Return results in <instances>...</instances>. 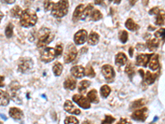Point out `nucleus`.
Here are the masks:
<instances>
[{
    "label": "nucleus",
    "mask_w": 165,
    "mask_h": 124,
    "mask_svg": "<svg viewBox=\"0 0 165 124\" xmlns=\"http://www.w3.org/2000/svg\"><path fill=\"white\" fill-rule=\"evenodd\" d=\"M55 52H56L57 56H59L63 53V47L60 44H58L55 47Z\"/></svg>",
    "instance_id": "nucleus-42"
},
{
    "label": "nucleus",
    "mask_w": 165,
    "mask_h": 124,
    "mask_svg": "<svg viewBox=\"0 0 165 124\" xmlns=\"http://www.w3.org/2000/svg\"><path fill=\"white\" fill-rule=\"evenodd\" d=\"M115 62H116V65H119V66L126 65L127 62V56L124 54V53H122V52H120V53H118V54L116 56Z\"/></svg>",
    "instance_id": "nucleus-18"
},
{
    "label": "nucleus",
    "mask_w": 165,
    "mask_h": 124,
    "mask_svg": "<svg viewBox=\"0 0 165 124\" xmlns=\"http://www.w3.org/2000/svg\"><path fill=\"white\" fill-rule=\"evenodd\" d=\"M157 78V75L155 74H152L150 71H147L145 73V75H144V81L146 82L147 85H152L154 84Z\"/></svg>",
    "instance_id": "nucleus-23"
},
{
    "label": "nucleus",
    "mask_w": 165,
    "mask_h": 124,
    "mask_svg": "<svg viewBox=\"0 0 165 124\" xmlns=\"http://www.w3.org/2000/svg\"><path fill=\"white\" fill-rule=\"evenodd\" d=\"M118 123H129V122H128V121L126 120V119H121V120L118 122Z\"/></svg>",
    "instance_id": "nucleus-48"
},
{
    "label": "nucleus",
    "mask_w": 165,
    "mask_h": 124,
    "mask_svg": "<svg viewBox=\"0 0 165 124\" xmlns=\"http://www.w3.org/2000/svg\"><path fill=\"white\" fill-rule=\"evenodd\" d=\"M53 5H54V3L52 2L51 0H45L44 8H45V10L46 11V12L49 10H51Z\"/></svg>",
    "instance_id": "nucleus-39"
},
{
    "label": "nucleus",
    "mask_w": 165,
    "mask_h": 124,
    "mask_svg": "<svg viewBox=\"0 0 165 124\" xmlns=\"http://www.w3.org/2000/svg\"><path fill=\"white\" fill-rule=\"evenodd\" d=\"M94 2H95V4H97V5H100L103 2V0H94Z\"/></svg>",
    "instance_id": "nucleus-47"
},
{
    "label": "nucleus",
    "mask_w": 165,
    "mask_h": 124,
    "mask_svg": "<svg viewBox=\"0 0 165 124\" xmlns=\"http://www.w3.org/2000/svg\"><path fill=\"white\" fill-rule=\"evenodd\" d=\"M102 73L107 80H111L115 77V71L113 68L109 65H103L102 68Z\"/></svg>",
    "instance_id": "nucleus-10"
},
{
    "label": "nucleus",
    "mask_w": 165,
    "mask_h": 124,
    "mask_svg": "<svg viewBox=\"0 0 165 124\" xmlns=\"http://www.w3.org/2000/svg\"><path fill=\"white\" fill-rule=\"evenodd\" d=\"M54 39V34L51 33V31L49 28L43 27L39 30L37 33V47L38 48H43L50 44Z\"/></svg>",
    "instance_id": "nucleus-1"
},
{
    "label": "nucleus",
    "mask_w": 165,
    "mask_h": 124,
    "mask_svg": "<svg viewBox=\"0 0 165 124\" xmlns=\"http://www.w3.org/2000/svg\"><path fill=\"white\" fill-rule=\"evenodd\" d=\"M137 1H138V0H129V3L131 6H134L135 4L137 3Z\"/></svg>",
    "instance_id": "nucleus-46"
},
{
    "label": "nucleus",
    "mask_w": 165,
    "mask_h": 124,
    "mask_svg": "<svg viewBox=\"0 0 165 124\" xmlns=\"http://www.w3.org/2000/svg\"><path fill=\"white\" fill-rule=\"evenodd\" d=\"M71 74L74 77L81 79L85 75V68L81 65H75L71 69Z\"/></svg>",
    "instance_id": "nucleus-12"
},
{
    "label": "nucleus",
    "mask_w": 165,
    "mask_h": 124,
    "mask_svg": "<svg viewBox=\"0 0 165 124\" xmlns=\"http://www.w3.org/2000/svg\"><path fill=\"white\" fill-rule=\"evenodd\" d=\"M3 13H2V12H0V22H1V20L3 19Z\"/></svg>",
    "instance_id": "nucleus-52"
},
{
    "label": "nucleus",
    "mask_w": 165,
    "mask_h": 124,
    "mask_svg": "<svg viewBox=\"0 0 165 124\" xmlns=\"http://www.w3.org/2000/svg\"><path fill=\"white\" fill-rule=\"evenodd\" d=\"M69 10V2L68 0H59L51 8V14L56 18H61L65 17Z\"/></svg>",
    "instance_id": "nucleus-3"
},
{
    "label": "nucleus",
    "mask_w": 165,
    "mask_h": 124,
    "mask_svg": "<svg viewBox=\"0 0 165 124\" xmlns=\"http://www.w3.org/2000/svg\"><path fill=\"white\" fill-rule=\"evenodd\" d=\"M145 103H146V100H145V99H144V98L139 99V100L135 101V102L132 103L131 106V109H139V108H141L142 106H144Z\"/></svg>",
    "instance_id": "nucleus-29"
},
{
    "label": "nucleus",
    "mask_w": 165,
    "mask_h": 124,
    "mask_svg": "<svg viewBox=\"0 0 165 124\" xmlns=\"http://www.w3.org/2000/svg\"><path fill=\"white\" fill-rule=\"evenodd\" d=\"M64 109L67 113H70L71 114H74V115H78L81 114V112L78 108L74 105V103L70 100H66L64 105Z\"/></svg>",
    "instance_id": "nucleus-11"
},
{
    "label": "nucleus",
    "mask_w": 165,
    "mask_h": 124,
    "mask_svg": "<svg viewBox=\"0 0 165 124\" xmlns=\"http://www.w3.org/2000/svg\"><path fill=\"white\" fill-rule=\"evenodd\" d=\"M91 83L88 81V80H82L81 82L79 83V85H78V91H79L80 93H83V92H85V90L87 89L90 86Z\"/></svg>",
    "instance_id": "nucleus-28"
},
{
    "label": "nucleus",
    "mask_w": 165,
    "mask_h": 124,
    "mask_svg": "<svg viewBox=\"0 0 165 124\" xmlns=\"http://www.w3.org/2000/svg\"><path fill=\"white\" fill-rule=\"evenodd\" d=\"M98 41H99V35L94 31L91 32L88 38V44H90L91 46H95V45L98 44Z\"/></svg>",
    "instance_id": "nucleus-22"
},
{
    "label": "nucleus",
    "mask_w": 165,
    "mask_h": 124,
    "mask_svg": "<svg viewBox=\"0 0 165 124\" xmlns=\"http://www.w3.org/2000/svg\"><path fill=\"white\" fill-rule=\"evenodd\" d=\"M90 17L92 20L96 22V21H99L103 18V14H102V13H101L99 10H98V9H96V10L93 9V11L92 12V13H91Z\"/></svg>",
    "instance_id": "nucleus-31"
},
{
    "label": "nucleus",
    "mask_w": 165,
    "mask_h": 124,
    "mask_svg": "<svg viewBox=\"0 0 165 124\" xmlns=\"http://www.w3.org/2000/svg\"><path fill=\"white\" fill-rule=\"evenodd\" d=\"M77 56V49L74 45L69 44L65 49V54H64V60L65 63H70L74 61Z\"/></svg>",
    "instance_id": "nucleus-6"
},
{
    "label": "nucleus",
    "mask_w": 165,
    "mask_h": 124,
    "mask_svg": "<svg viewBox=\"0 0 165 124\" xmlns=\"http://www.w3.org/2000/svg\"><path fill=\"white\" fill-rule=\"evenodd\" d=\"M148 116V109L146 108L139 109H135V111L132 114L131 118L133 120L138 122H144L147 118Z\"/></svg>",
    "instance_id": "nucleus-7"
},
{
    "label": "nucleus",
    "mask_w": 165,
    "mask_h": 124,
    "mask_svg": "<svg viewBox=\"0 0 165 124\" xmlns=\"http://www.w3.org/2000/svg\"><path fill=\"white\" fill-rule=\"evenodd\" d=\"M13 34V25L12 23H9L5 28V35L8 38H11Z\"/></svg>",
    "instance_id": "nucleus-36"
},
{
    "label": "nucleus",
    "mask_w": 165,
    "mask_h": 124,
    "mask_svg": "<svg viewBox=\"0 0 165 124\" xmlns=\"http://www.w3.org/2000/svg\"><path fill=\"white\" fill-rule=\"evenodd\" d=\"M159 46V40L157 38L151 39L150 41H148L147 45H146V47L149 48V50L152 51V52L155 51V49H157Z\"/></svg>",
    "instance_id": "nucleus-24"
},
{
    "label": "nucleus",
    "mask_w": 165,
    "mask_h": 124,
    "mask_svg": "<svg viewBox=\"0 0 165 124\" xmlns=\"http://www.w3.org/2000/svg\"><path fill=\"white\" fill-rule=\"evenodd\" d=\"M93 11V4H88L86 8H84L83 9V12H82V17H81V19H85L86 18H88V17H90L91 13Z\"/></svg>",
    "instance_id": "nucleus-27"
},
{
    "label": "nucleus",
    "mask_w": 165,
    "mask_h": 124,
    "mask_svg": "<svg viewBox=\"0 0 165 124\" xmlns=\"http://www.w3.org/2000/svg\"><path fill=\"white\" fill-rule=\"evenodd\" d=\"M65 123H78V120L74 117H68L65 118Z\"/></svg>",
    "instance_id": "nucleus-40"
},
{
    "label": "nucleus",
    "mask_w": 165,
    "mask_h": 124,
    "mask_svg": "<svg viewBox=\"0 0 165 124\" xmlns=\"http://www.w3.org/2000/svg\"><path fill=\"white\" fill-rule=\"evenodd\" d=\"M9 88H10V90L11 92H12V95L15 96L16 93H17V91L19 90V89H20L19 83L17 82V81H13V82L10 84Z\"/></svg>",
    "instance_id": "nucleus-32"
},
{
    "label": "nucleus",
    "mask_w": 165,
    "mask_h": 124,
    "mask_svg": "<svg viewBox=\"0 0 165 124\" xmlns=\"http://www.w3.org/2000/svg\"><path fill=\"white\" fill-rule=\"evenodd\" d=\"M100 93L102 97L107 98L110 94V93H111V88L108 85H103V87H101Z\"/></svg>",
    "instance_id": "nucleus-33"
},
{
    "label": "nucleus",
    "mask_w": 165,
    "mask_h": 124,
    "mask_svg": "<svg viewBox=\"0 0 165 124\" xmlns=\"http://www.w3.org/2000/svg\"><path fill=\"white\" fill-rule=\"evenodd\" d=\"M115 121V118L111 116H106L105 119L103 121V123H112Z\"/></svg>",
    "instance_id": "nucleus-41"
},
{
    "label": "nucleus",
    "mask_w": 165,
    "mask_h": 124,
    "mask_svg": "<svg viewBox=\"0 0 165 124\" xmlns=\"http://www.w3.org/2000/svg\"><path fill=\"white\" fill-rule=\"evenodd\" d=\"M73 101L77 103L78 106L84 109H88L91 107L90 102L88 100V98H85L84 96L80 95V94H74L73 96Z\"/></svg>",
    "instance_id": "nucleus-8"
},
{
    "label": "nucleus",
    "mask_w": 165,
    "mask_h": 124,
    "mask_svg": "<svg viewBox=\"0 0 165 124\" xmlns=\"http://www.w3.org/2000/svg\"><path fill=\"white\" fill-rule=\"evenodd\" d=\"M165 23V12L163 10H160L159 13L156 15L155 19V24L158 26H162Z\"/></svg>",
    "instance_id": "nucleus-20"
},
{
    "label": "nucleus",
    "mask_w": 165,
    "mask_h": 124,
    "mask_svg": "<svg viewBox=\"0 0 165 124\" xmlns=\"http://www.w3.org/2000/svg\"><path fill=\"white\" fill-rule=\"evenodd\" d=\"M10 100V97L5 91L0 90V106H7Z\"/></svg>",
    "instance_id": "nucleus-19"
},
{
    "label": "nucleus",
    "mask_w": 165,
    "mask_h": 124,
    "mask_svg": "<svg viewBox=\"0 0 165 124\" xmlns=\"http://www.w3.org/2000/svg\"><path fill=\"white\" fill-rule=\"evenodd\" d=\"M149 67L150 70H157L159 68V56L158 55H152L149 62Z\"/></svg>",
    "instance_id": "nucleus-14"
},
{
    "label": "nucleus",
    "mask_w": 165,
    "mask_h": 124,
    "mask_svg": "<svg viewBox=\"0 0 165 124\" xmlns=\"http://www.w3.org/2000/svg\"><path fill=\"white\" fill-rule=\"evenodd\" d=\"M109 1H111V2H113V3H115L116 4H119V3H121V0H109Z\"/></svg>",
    "instance_id": "nucleus-49"
},
{
    "label": "nucleus",
    "mask_w": 165,
    "mask_h": 124,
    "mask_svg": "<svg viewBox=\"0 0 165 124\" xmlns=\"http://www.w3.org/2000/svg\"><path fill=\"white\" fill-rule=\"evenodd\" d=\"M125 25H126V27H127L128 30H130V31H137V30L139 29L138 24L135 23L134 21H133V19H131V18H128L127 22H126V24H125Z\"/></svg>",
    "instance_id": "nucleus-21"
},
{
    "label": "nucleus",
    "mask_w": 165,
    "mask_h": 124,
    "mask_svg": "<svg viewBox=\"0 0 165 124\" xmlns=\"http://www.w3.org/2000/svg\"><path fill=\"white\" fill-rule=\"evenodd\" d=\"M83 9H84V6H83V4H79V5L77 6V8H75L74 12L73 13V21H74V23L75 22H78V21L81 19Z\"/></svg>",
    "instance_id": "nucleus-16"
},
{
    "label": "nucleus",
    "mask_w": 165,
    "mask_h": 124,
    "mask_svg": "<svg viewBox=\"0 0 165 124\" xmlns=\"http://www.w3.org/2000/svg\"><path fill=\"white\" fill-rule=\"evenodd\" d=\"M63 71V65L59 62H56L53 66V72L55 76H59Z\"/></svg>",
    "instance_id": "nucleus-30"
},
{
    "label": "nucleus",
    "mask_w": 165,
    "mask_h": 124,
    "mask_svg": "<svg viewBox=\"0 0 165 124\" xmlns=\"http://www.w3.org/2000/svg\"><path fill=\"white\" fill-rule=\"evenodd\" d=\"M56 56L57 55L55 52V49L52 48V47H46L41 52V60L46 63L52 61Z\"/></svg>",
    "instance_id": "nucleus-5"
},
{
    "label": "nucleus",
    "mask_w": 165,
    "mask_h": 124,
    "mask_svg": "<svg viewBox=\"0 0 165 124\" xmlns=\"http://www.w3.org/2000/svg\"><path fill=\"white\" fill-rule=\"evenodd\" d=\"M88 98L91 103H98L99 100H98V92H97V90H96V89H92L91 91H89V93H88Z\"/></svg>",
    "instance_id": "nucleus-26"
},
{
    "label": "nucleus",
    "mask_w": 165,
    "mask_h": 124,
    "mask_svg": "<svg viewBox=\"0 0 165 124\" xmlns=\"http://www.w3.org/2000/svg\"><path fill=\"white\" fill-rule=\"evenodd\" d=\"M152 55H148V54H142L139 55L136 58V65L139 66H144L146 67L147 64L150 61V57Z\"/></svg>",
    "instance_id": "nucleus-13"
},
{
    "label": "nucleus",
    "mask_w": 165,
    "mask_h": 124,
    "mask_svg": "<svg viewBox=\"0 0 165 124\" xmlns=\"http://www.w3.org/2000/svg\"><path fill=\"white\" fill-rule=\"evenodd\" d=\"M33 68V61L31 58L23 57L18 62V70L20 72L26 74L29 73Z\"/></svg>",
    "instance_id": "nucleus-4"
},
{
    "label": "nucleus",
    "mask_w": 165,
    "mask_h": 124,
    "mask_svg": "<svg viewBox=\"0 0 165 124\" xmlns=\"http://www.w3.org/2000/svg\"><path fill=\"white\" fill-rule=\"evenodd\" d=\"M22 9L19 7V6H15L14 8H13L10 11V16L12 18H20L22 13Z\"/></svg>",
    "instance_id": "nucleus-25"
},
{
    "label": "nucleus",
    "mask_w": 165,
    "mask_h": 124,
    "mask_svg": "<svg viewBox=\"0 0 165 124\" xmlns=\"http://www.w3.org/2000/svg\"><path fill=\"white\" fill-rule=\"evenodd\" d=\"M9 115L15 120H20L23 118V113L18 108H11L9 109Z\"/></svg>",
    "instance_id": "nucleus-15"
},
{
    "label": "nucleus",
    "mask_w": 165,
    "mask_h": 124,
    "mask_svg": "<svg viewBox=\"0 0 165 124\" xmlns=\"http://www.w3.org/2000/svg\"><path fill=\"white\" fill-rule=\"evenodd\" d=\"M159 8H158V7H155V8H151L150 11H149V13H150V15H157L158 13H159Z\"/></svg>",
    "instance_id": "nucleus-43"
},
{
    "label": "nucleus",
    "mask_w": 165,
    "mask_h": 124,
    "mask_svg": "<svg viewBox=\"0 0 165 124\" xmlns=\"http://www.w3.org/2000/svg\"><path fill=\"white\" fill-rule=\"evenodd\" d=\"M130 56H133V48H130Z\"/></svg>",
    "instance_id": "nucleus-51"
},
{
    "label": "nucleus",
    "mask_w": 165,
    "mask_h": 124,
    "mask_svg": "<svg viewBox=\"0 0 165 124\" xmlns=\"http://www.w3.org/2000/svg\"><path fill=\"white\" fill-rule=\"evenodd\" d=\"M87 37H88V32L85 30H79L74 35V41L76 45H82L85 42Z\"/></svg>",
    "instance_id": "nucleus-9"
},
{
    "label": "nucleus",
    "mask_w": 165,
    "mask_h": 124,
    "mask_svg": "<svg viewBox=\"0 0 165 124\" xmlns=\"http://www.w3.org/2000/svg\"><path fill=\"white\" fill-rule=\"evenodd\" d=\"M95 71L93 70V68L92 67L91 65H88L86 66L85 68V75L88 76L90 78H93L95 77Z\"/></svg>",
    "instance_id": "nucleus-34"
},
{
    "label": "nucleus",
    "mask_w": 165,
    "mask_h": 124,
    "mask_svg": "<svg viewBox=\"0 0 165 124\" xmlns=\"http://www.w3.org/2000/svg\"><path fill=\"white\" fill-rule=\"evenodd\" d=\"M119 38H120V41L122 43H126L128 41V33H127V31H121L120 32V35H119Z\"/></svg>",
    "instance_id": "nucleus-37"
},
{
    "label": "nucleus",
    "mask_w": 165,
    "mask_h": 124,
    "mask_svg": "<svg viewBox=\"0 0 165 124\" xmlns=\"http://www.w3.org/2000/svg\"><path fill=\"white\" fill-rule=\"evenodd\" d=\"M126 70V73H127L131 79V78L133 77V75H135L134 66H133L131 63H129V64L127 65V67H126V70Z\"/></svg>",
    "instance_id": "nucleus-35"
},
{
    "label": "nucleus",
    "mask_w": 165,
    "mask_h": 124,
    "mask_svg": "<svg viewBox=\"0 0 165 124\" xmlns=\"http://www.w3.org/2000/svg\"><path fill=\"white\" fill-rule=\"evenodd\" d=\"M36 22H37L36 13L30 9L24 10L20 17L21 26L24 27H31L35 26Z\"/></svg>",
    "instance_id": "nucleus-2"
},
{
    "label": "nucleus",
    "mask_w": 165,
    "mask_h": 124,
    "mask_svg": "<svg viewBox=\"0 0 165 124\" xmlns=\"http://www.w3.org/2000/svg\"><path fill=\"white\" fill-rule=\"evenodd\" d=\"M3 81H4V77H3V76H0V87H3V86H4Z\"/></svg>",
    "instance_id": "nucleus-45"
},
{
    "label": "nucleus",
    "mask_w": 165,
    "mask_h": 124,
    "mask_svg": "<svg viewBox=\"0 0 165 124\" xmlns=\"http://www.w3.org/2000/svg\"><path fill=\"white\" fill-rule=\"evenodd\" d=\"M3 3H6V4H12V3H15L16 0H1Z\"/></svg>",
    "instance_id": "nucleus-44"
},
{
    "label": "nucleus",
    "mask_w": 165,
    "mask_h": 124,
    "mask_svg": "<svg viewBox=\"0 0 165 124\" xmlns=\"http://www.w3.org/2000/svg\"><path fill=\"white\" fill-rule=\"evenodd\" d=\"M139 74H140V75H141L142 77H144V70H139Z\"/></svg>",
    "instance_id": "nucleus-50"
},
{
    "label": "nucleus",
    "mask_w": 165,
    "mask_h": 124,
    "mask_svg": "<svg viewBox=\"0 0 165 124\" xmlns=\"http://www.w3.org/2000/svg\"><path fill=\"white\" fill-rule=\"evenodd\" d=\"M64 87L66 89L74 90L76 88V80L73 77H69L65 80L64 83Z\"/></svg>",
    "instance_id": "nucleus-17"
},
{
    "label": "nucleus",
    "mask_w": 165,
    "mask_h": 124,
    "mask_svg": "<svg viewBox=\"0 0 165 124\" xmlns=\"http://www.w3.org/2000/svg\"><path fill=\"white\" fill-rule=\"evenodd\" d=\"M155 36L157 38H162L163 41H165V28H161L158 30L155 33Z\"/></svg>",
    "instance_id": "nucleus-38"
}]
</instances>
